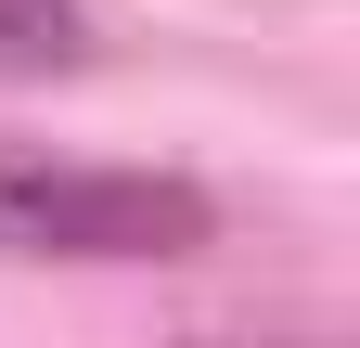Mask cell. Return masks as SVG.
<instances>
[{"mask_svg":"<svg viewBox=\"0 0 360 348\" xmlns=\"http://www.w3.org/2000/svg\"><path fill=\"white\" fill-rule=\"evenodd\" d=\"M0 245L13 258H180V245H206V194L0 142Z\"/></svg>","mask_w":360,"mask_h":348,"instance_id":"1","label":"cell"},{"mask_svg":"<svg viewBox=\"0 0 360 348\" xmlns=\"http://www.w3.org/2000/svg\"><path fill=\"white\" fill-rule=\"evenodd\" d=\"M0 65H77V13L65 0H0Z\"/></svg>","mask_w":360,"mask_h":348,"instance_id":"2","label":"cell"}]
</instances>
